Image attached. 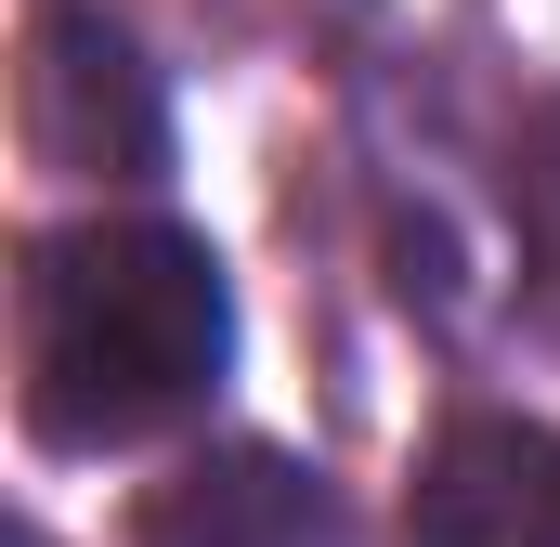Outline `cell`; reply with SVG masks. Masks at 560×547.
Returning <instances> with one entry per match:
<instances>
[{"instance_id":"3957f363","label":"cell","mask_w":560,"mask_h":547,"mask_svg":"<svg viewBox=\"0 0 560 547\" xmlns=\"http://www.w3.org/2000/svg\"><path fill=\"white\" fill-rule=\"evenodd\" d=\"M143 547H352L339 496L275 443H209L143 496Z\"/></svg>"},{"instance_id":"5b68a950","label":"cell","mask_w":560,"mask_h":547,"mask_svg":"<svg viewBox=\"0 0 560 547\" xmlns=\"http://www.w3.org/2000/svg\"><path fill=\"white\" fill-rule=\"evenodd\" d=\"M509 209H522V248H535V274H548L560 300V105L522 131V170H509Z\"/></svg>"},{"instance_id":"277c9868","label":"cell","mask_w":560,"mask_h":547,"mask_svg":"<svg viewBox=\"0 0 560 547\" xmlns=\"http://www.w3.org/2000/svg\"><path fill=\"white\" fill-rule=\"evenodd\" d=\"M39 143L66 156V170H156V79H143V53L105 26V13H52L39 26Z\"/></svg>"},{"instance_id":"6da1fadb","label":"cell","mask_w":560,"mask_h":547,"mask_svg":"<svg viewBox=\"0 0 560 547\" xmlns=\"http://www.w3.org/2000/svg\"><path fill=\"white\" fill-rule=\"evenodd\" d=\"M235 352V287L183 222H79L26 274V417L39 443H143L209 405Z\"/></svg>"},{"instance_id":"7a4b0ae2","label":"cell","mask_w":560,"mask_h":547,"mask_svg":"<svg viewBox=\"0 0 560 547\" xmlns=\"http://www.w3.org/2000/svg\"><path fill=\"white\" fill-rule=\"evenodd\" d=\"M418 547H560V430L535 417H456L405 482Z\"/></svg>"}]
</instances>
